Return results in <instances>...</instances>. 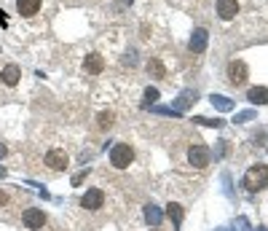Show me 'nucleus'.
Returning a JSON list of instances; mask_svg holds the SVG:
<instances>
[{
  "label": "nucleus",
  "mask_w": 268,
  "mask_h": 231,
  "mask_svg": "<svg viewBox=\"0 0 268 231\" xmlns=\"http://www.w3.org/2000/svg\"><path fill=\"white\" fill-rule=\"evenodd\" d=\"M83 70L89 73V76H100V73L105 70V59L100 51H91V54L86 57V62H83Z\"/></svg>",
  "instance_id": "7"
},
{
  "label": "nucleus",
  "mask_w": 268,
  "mask_h": 231,
  "mask_svg": "<svg viewBox=\"0 0 268 231\" xmlns=\"http://www.w3.org/2000/svg\"><path fill=\"white\" fill-rule=\"evenodd\" d=\"M86 175H89V169H86V172H78V175L73 177V186H81V183L86 180Z\"/></svg>",
  "instance_id": "21"
},
{
  "label": "nucleus",
  "mask_w": 268,
  "mask_h": 231,
  "mask_svg": "<svg viewBox=\"0 0 268 231\" xmlns=\"http://www.w3.org/2000/svg\"><path fill=\"white\" fill-rule=\"evenodd\" d=\"M145 218H148L150 223H159V221H161V213L153 207V204H150V207H145Z\"/></svg>",
  "instance_id": "18"
},
{
  "label": "nucleus",
  "mask_w": 268,
  "mask_h": 231,
  "mask_svg": "<svg viewBox=\"0 0 268 231\" xmlns=\"http://www.w3.org/2000/svg\"><path fill=\"white\" fill-rule=\"evenodd\" d=\"M166 213H169V218H172V223H174V226H180V223H182V207H180L177 202H169Z\"/></svg>",
  "instance_id": "15"
},
{
  "label": "nucleus",
  "mask_w": 268,
  "mask_h": 231,
  "mask_svg": "<svg viewBox=\"0 0 268 231\" xmlns=\"http://www.w3.org/2000/svg\"><path fill=\"white\" fill-rule=\"evenodd\" d=\"M212 105H217L220 110H231V102L223 100V97H217V94H212Z\"/></svg>",
  "instance_id": "19"
},
{
  "label": "nucleus",
  "mask_w": 268,
  "mask_h": 231,
  "mask_svg": "<svg viewBox=\"0 0 268 231\" xmlns=\"http://www.w3.org/2000/svg\"><path fill=\"white\" fill-rule=\"evenodd\" d=\"M247 76H250V70H247V65L241 62V59H233V62L228 65V81H231L233 86H241V83L247 81Z\"/></svg>",
  "instance_id": "5"
},
{
  "label": "nucleus",
  "mask_w": 268,
  "mask_h": 231,
  "mask_svg": "<svg viewBox=\"0 0 268 231\" xmlns=\"http://www.w3.org/2000/svg\"><path fill=\"white\" fill-rule=\"evenodd\" d=\"M3 204H8V194H5V191H0V207H3Z\"/></svg>",
  "instance_id": "22"
},
{
  "label": "nucleus",
  "mask_w": 268,
  "mask_h": 231,
  "mask_svg": "<svg viewBox=\"0 0 268 231\" xmlns=\"http://www.w3.org/2000/svg\"><path fill=\"white\" fill-rule=\"evenodd\" d=\"M191 102H196V94H191V91H185V94H182L180 100L174 102V108H188Z\"/></svg>",
  "instance_id": "17"
},
{
  "label": "nucleus",
  "mask_w": 268,
  "mask_h": 231,
  "mask_svg": "<svg viewBox=\"0 0 268 231\" xmlns=\"http://www.w3.org/2000/svg\"><path fill=\"white\" fill-rule=\"evenodd\" d=\"M207 41H209V32H207L204 27L193 30V35H191V51H193V54H201V51H207Z\"/></svg>",
  "instance_id": "9"
},
{
  "label": "nucleus",
  "mask_w": 268,
  "mask_h": 231,
  "mask_svg": "<svg viewBox=\"0 0 268 231\" xmlns=\"http://www.w3.org/2000/svg\"><path fill=\"white\" fill-rule=\"evenodd\" d=\"M43 0H16V8L22 16H35L38 11H41Z\"/></svg>",
  "instance_id": "11"
},
{
  "label": "nucleus",
  "mask_w": 268,
  "mask_h": 231,
  "mask_svg": "<svg viewBox=\"0 0 268 231\" xmlns=\"http://www.w3.org/2000/svg\"><path fill=\"white\" fill-rule=\"evenodd\" d=\"M156 100H159V91H156V89H145V105L148 102H156Z\"/></svg>",
  "instance_id": "20"
},
{
  "label": "nucleus",
  "mask_w": 268,
  "mask_h": 231,
  "mask_svg": "<svg viewBox=\"0 0 268 231\" xmlns=\"http://www.w3.org/2000/svg\"><path fill=\"white\" fill-rule=\"evenodd\" d=\"M3 175H5V169H3V167H0V177H3Z\"/></svg>",
  "instance_id": "24"
},
{
  "label": "nucleus",
  "mask_w": 268,
  "mask_h": 231,
  "mask_svg": "<svg viewBox=\"0 0 268 231\" xmlns=\"http://www.w3.org/2000/svg\"><path fill=\"white\" fill-rule=\"evenodd\" d=\"M148 73H150L153 78H159V81H161V78L166 76V68L159 62V59H148Z\"/></svg>",
  "instance_id": "14"
},
{
  "label": "nucleus",
  "mask_w": 268,
  "mask_h": 231,
  "mask_svg": "<svg viewBox=\"0 0 268 231\" xmlns=\"http://www.w3.org/2000/svg\"><path fill=\"white\" fill-rule=\"evenodd\" d=\"M102 202H105V194L100 188H91V191H86V194H83V199H81V204L86 210H100L102 207Z\"/></svg>",
  "instance_id": "8"
},
{
  "label": "nucleus",
  "mask_w": 268,
  "mask_h": 231,
  "mask_svg": "<svg viewBox=\"0 0 268 231\" xmlns=\"http://www.w3.org/2000/svg\"><path fill=\"white\" fill-rule=\"evenodd\" d=\"M22 223L27 229H43L46 226V213L43 210H35V207H30V210H24V215H22Z\"/></svg>",
  "instance_id": "6"
},
{
  "label": "nucleus",
  "mask_w": 268,
  "mask_h": 231,
  "mask_svg": "<svg viewBox=\"0 0 268 231\" xmlns=\"http://www.w3.org/2000/svg\"><path fill=\"white\" fill-rule=\"evenodd\" d=\"M3 156H5V145L0 143V159H3Z\"/></svg>",
  "instance_id": "23"
},
{
  "label": "nucleus",
  "mask_w": 268,
  "mask_h": 231,
  "mask_svg": "<svg viewBox=\"0 0 268 231\" xmlns=\"http://www.w3.org/2000/svg\"><path fill=\"white\" fill-rule=\"evenodd\" d=\"M209 159H212V154H209L204 145H191V148H188V161H191V167L204 169L209 164Z\"/></svg>",
  "instance_id": "4"
},
{
  "label": "nucleus",
  "mask_w": 268,
  "mask_h": 231,
  "mask_svg": "<svg viewBox=\"0 0 268 231\" xmlns=\"http://www.w3.org/2000/svg\"><path fill=\"white\" fill-rule=\"evenodd\" d=\"M250 102H255V105H266L268 102V89L266 86H255V89H250Z\"/></svg>",
  "instance_id": "13"
},
{
  "label": "nucleus",
  "mask_w": 268,
  "mask_h": 231,
  "mask_svg": "<svg viewBox=\"0 0 268 231\" xmlns=\"http://www.w3.org/2000/svg\"><path fill=\"white\" fill-rule=\"evenodd\" d=\"M268 186V167L266 164H255L244 172V188L255 194V191H263Z\"/></svg>",
  "instance_id": "1"
},
{
  "label": "nucleus",
  "mask_w": 268,
  "mask_h": 231,
  "mask_svg": "<svg viewBox=\"0 0 268 231\" xmlns=\"http://www.w3.org/2000/svg\"><path fill=\"white\" fill-rule=\"evenodd\" d=\"M217 14H220V19L231 22V19L239 14V3L236 0H217Z\"/></svg>",
  "instance_id": "10"
},
{
  "label": "nucleus",
  "mask_w": 268,
  "mask_h": 231,
  "mask_svg": "<svg viewBox=\"0 0 268 231\" xmlns=\"http://www.w3.org/2000/svg\"><path fill=\"white\" fill-rule=\"evenodd\" d=\"M113 113H110V110H105V113H100V129H110L113 127Z\"/></svg>",
  "instance_id": "16"
},
{
  "label": "nucleus",
  "mask_w": 268,
  "mask_h": 231,
  "mask_svg": "<svg viewBox=\"0 0 268 231\" xmlns=\"http://www.w3.org/2000/svg\"><path fill=\"white\" fill-rule=\"evenodd\" d=\"M134 161V151L129 148L126 143H121V145H115L113 151H110V164H113L115 169H126L129 164Z\"/></svg>",
  "instance_id": "2"
},
{
  "label": "nucleus",
  "mask_w": 268,
  "mask_h": 231,
  "mask_svg": "<svg viewBox=\"0 0 268 231\" xmlns=\"http://www.w3.org/2000/svg\"><path fill=\"white\" fill-rule=\"evenodd\" d=\"M258 231H268V229H258Z\"/></svg>",
  "instance_id": "25"
},
{
  "label": "nucleus",
  "mask_w": 268,
  "mask_h": 231,
  "mask_svg": "<svg viewBox=\"0 0 268 231\" xmlns=\"http://www.w3.org/2000/svg\"><path fill=\"white\" fill-rule=\"evenodd\" d=\"M46 167L49 169H54V172H64L67 169V164H70V156L64 154V151H59V148H51L49 154H46Z\"/></svg>",
  "instance_id": "3"
},
{
  "label": "nucleus",
  "mask_w": 268,
  "mask_h": 231,
  "mask_svg": "<svg viewBox=\"0 0 268 231\" xmlns=\"http://www.w3.org/2000/svg\"><path fill=\"white\" fill-rule=\"evenodd\" d=\"M0 78H3V83H5V86H16V83H19V78H22V70H19L16 65H5L3 73H0Z\"/></svg>",
  "instance_id": "12"
}]
</instances>
